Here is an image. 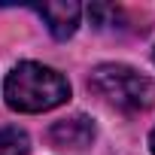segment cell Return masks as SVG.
Masks as SVG:
<instances>
[{
	"label": "cell",
	"mask_w": 155,
	"mask_h": 155,
	"mask_svg": "<svg viewBox=\"0 0 155 155\" xmlns=\"http://www.w3.org/2000/svg\"><path fill=\"white\" fill-rule=\"evenodd\" d=\"M3 97L15 113H46L70 97V82L46 64L21 61L9 70L3 82Z\"/></svg>",
	"instance_id": "cell-1"
},
{
	"label": "cell",
	"mask_w": 155,
	"mask_h": 155,
	"mask_svg": "<svg viewBox=\"0 0 155 155\" xmlns=\"http://www.w3.org/2000/svg\"><path fill=\"white\" fill-rule=\"evenodd\" d=\"M37 12H40V18L49 25V31H52V37L55 40H67V37H73L76 34V25H79V3H43V6H37Z\"/></svg>",
	"instance_id": "cell-4"
},
{
	"label": "cell",
	"mask_w": 155,
	"mask_h": 155,
	"mask_svg": "<svg viewBox=\"0 0 155 155\" xmlns=\"http://www.w3.org/2000/svg\"><path fill=\"white\" fill-rule=\"evenodd\" d=\"M31 140L21 128H0V155H28Z\"/></svg>",
	"instance_id": "cell-5"
},
{
	"label": "cell",
	"mask_w": 155,
	"mask_h": 155,
	"mask_svg": "<svg viewBox=\"0 0 155 155\" xmlns=\"http://www.w3.org/2000/svg\"><path fill=\"white\" fill-rule=\"evenodd\" d=\"M91 88L122 110H146L155 104V85L149 76L128 64H101L91 73Z\"/></svg>",
	"instance_id": "cell-2"
},
{
	"label": "cell",
	"mask_w": 155,
	"mask_h": 155,
	"mask_svg": "<svg viewBox=\"0 0 155 155\" xmlns=\"http://www.w3.org/2000/svg\"><path fill=\"white\" fill-rule=\"evenodd\" d=\"M149 149H152V155H155V131H152V137H149Z\"/></svg>",
	"instance_id": "cell-6"
},
{
	"label": "cell",
	"mask_w": 155,
	"mask_h": 155,
	"mask_svg": "<svg viewBox=\"0 0 155 155\" xmlns=\"http://www.w3.org/2000/svg\"><path fill=\"white\" fill-rule=\"evenodd\" d=\"M49 140H52L58 149L79 152V149H85V146L94 140V125H91V119H85V116L61 119V122H55V125H52Z\"/></svg>",
	"instance_id": "cell-3"
}]
</instances>
